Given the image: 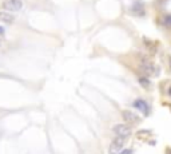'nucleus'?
Here are the masks:
<instances>
[{
	"instance_id": "obj_1",
	"label": "nucleus",
	"mask_w": 171,
	"mask_h": 154,
	"mask_svg": "<svg viewBox=\"0 0 171 154\" xmlns=\"http://www.w3.org/2000/svg\"><path fill=\"white\" fill-rule=\"evenodd\" d=\"M112 131L116 134V137H120V138H128L131 135V127L126 123H118L112 127Z\"/></svg>"
},
{
	"instance_id": "obj_9",
	"label": "nucleus",
	"mask_w": 171,
	"mask_h": 154,
	"mask_svg": "<svg viewBox=\"0 0 171 154\" xmlns=\"http://www.w3.org/2000/svg\"><path fill=\"white\" fill-rule=\"evenodd\" d=\"M163 23H165L166 27H171V15L165 16V19H163Z\"/></svg>"
},
{
	"instance_id": "obj_5",
	"label": "nucleus",
	"mask_w": 171,
	"mask_h": 154,
	"mask_svg": "<svg viewBox=\"0 0 171 154\" xmlns=\"http://www.w3.org/2000/svg\"><path fill=\"white\" fill-rule=\"evenodd\" d=\"M122 117H123V119H125L127 123L139 122V117L136 115V114H134L132 111H130V110H125V111H122Z\"/></svg>"
},
{
	"instance_id": "obj_3",
	"label": "nucleus",
	"mask_w": 171,
	"mask_h": 154,
	"mask_svg": "<svg viewBox=\"0 0 171 154\" xmlns=\"http://www.w3.org/2000/svg\"><path fill=\"white\" fill-rule=\"evenodd\" d=\"M125 138H120V137H116L115 139L111 142L110 145V154H119V152L123 149V145H125Z\"/></svg>"
},
{
	"instance_id": "obj_4",
	"label": "nucleus",
	"mask_w": 171,
	"mask_h": 154,
	"mask_svg": "<svg viewBox=\"0 0 171 154\" xmlns=\"http://www.w3.org/2000/svg\"><path fill=\"white\" fill-rule=\"evenodd\" d=\"M134 107L135 109H138L139 111H142L145 115H149V113H150V109H149V105H147V102L146 100H143V99H136V100H134Z\"/></svg>"
},
{
	"instance_id": "obj_2",
	"label": "nucleus",
	"mask_w": 171,
	"mask_h": 154,
	"mask_svg": "<svg viewBox=\"0 0 171 154\" xmlns=\"http://www.w3.org/2000/svg\"><path fill=\"white\" fill-rule=\"evenodd\" d=\"M2 7L4 9H7V11L18 12L23 8V3H22V0H4Z\"/></svg>"
},
{
	"instance_id": "obj_13",
	"label": "nucleus",
	"mask_w": 171,
	"mask_h": 154,
	"mask_svg": "<svg viewBox=\"0 0 171 154\" xmlns=\"http://www.w3.org/2000/svg\"><path fill=\"white\" fill-rule=\"evenodd\" d=\"M0 44H2V42H0Z\"/></svg>"
},
{
	"instance_id": "obj_11",
	"label": "nucleus",
	"mask_w": 171,
	"mask_h": 154,
	"mask_svg": "<svg viewBox=\"0 0 171 154\" xmlns=\"http://www.w3.org/2000/svg\"><path fill=\"white\" fill-rule=\"evenodd\" d=\"M169 66H170V71H171V56H169Z\"/></svg>"
},
{
	"instance_id": "obj_8",
	"label": "nucleus",
	"mask_w": 171,
	"mask_h": 154,
	"mask_svg": "<svg viewBox=\"0 0 171 154\" xmlns=\"http://www.w3.org/2000/svg\"><path fill=\"white\" fill-rule=\"evenodd\" d=\"M139 85L143 86L145 89H149L151 83H150V80L147 79V78H145V76H140V78H139Z\"/></svg>"
},
{
	"instance_id": "obj_7",
	"label": "nucleus",
	"mask_w": 171,
	"mask_h": 154,
	"mask_svg": "<svg viewBox=\"0 0 171 154\" xmlns=\"http://www.w3.org/2000/svg\"><path fill=\"white\" fill-rule=\"evenodd\" d=\"M0 22H3V23H7V24H11V23L15 22V18L11 15V13H8V12H0Z\"/></svg>"
},
{
	"instance_id": "obj_12",
	"label": "nucleus",
	"mask_w": 171,
	"mask_h": 154,
	"mask_svg": "<svg viewBox=\"0 0 171 154\" xmlns=\"http://www.w3.org/2000/svg\"><path fill=\"white\" fill-rule=\"evenodd\" d=\"M123 154H131V152H130V150H126V152H123Z\"/></svg>"
},
{
	"instance_id": "obj_10",
	"label": "nucleus",
	"mask_w": 171,
	"mask_h": 154,
	"mask_svg": "<svg viewBox=\"0 0 171 154\" xmlns=\"http://www.w3.org/2000/svg\"><path fill=\"white\" fill-rule=\"evenodd\" d=\"M3 33H4V28H3V27H0V35H3Z\"/></svg>"
},
{
	"instance_id": "obj_6",
	"label": "nucleus",
	"mask_w": 171,
	"mask_h": 154,
	"mask_svg": "<svg viewBox=\"0 0 171 154\" xmlns=\"http://www.w3.org/2000/svg\"><path fill=\"white\" fill-rule=\"evenodd\" d=\"M140 70H142L146 75H158V71H156L158 68H156L154 65H151V63H149V62L143 63V65L140 66Z\"/></svg>"
}]
</instances>
